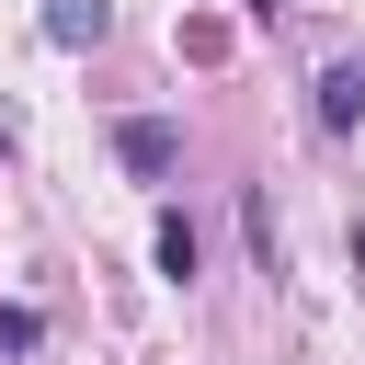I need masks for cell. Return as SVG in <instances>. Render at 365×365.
I'll return each mask as SVG.
<instances>
[{"label":"cell","mask_w":365,"mask_h":365,"mask_svg":"<svg viewBox=\"0 0 365 365\" xmlns=\"http://www.w3.org/2000/svg\"><path fill=\"white\" fill-rule=\"evenodd\" d=\"M114 160H125L137 182H171V160H182V137H171L160 114H137V125H114Z\"/></svg>","instance_id":"6da1fadb"},{"label":"cell","mask_w":365,"mask_h":365,"mask_svg":"<svg viewBox=\"0 0 365 365\" xmlns=\"http://www.w3.org/2000/svg\"><path fill=\"white\" fill-rule=\"evenodd\" d=\"M365 114V57H331L319 68V125H354Z\"/></svg>","instance_id":"7a4b0ae2"},{"label":"cell","mask_w":365,"mask_h":365,"mask_svg":"<svg viewBox=\"0 0 365 365\" xmlns=\"http://www.w3.org/2000/svg\"><path fill=\"white\" fill-rule=\"evenodd\" d=\"M46 34H57V46H103L114 11H103V0H46Z\"/></svg>","instance_id":"3957f363"},{"label":"cell","mask_w":365,"mask_h":365,"mask_svg":"<svg viewBox=\"0 0 365 365\" xmlns=\"http://www.w3.org/2000/svg\"><path fill=\"white\" fill-rule=\"evenodd\" d=\"M160 274H194V217H160Z\"/></svg>","instance_id":"277c9868"},{"label":"cell","mask_w":365,"mask_h":365,"mask_svg":"<svg viewBox=\"0 0 365 365\" xmlns=\"http://www.w3.org/2000/svg\"><path fill=\"white\" fill-rule=\"evenodd\" d=\"M0 354H34V308H0Z\"/></svg>","instance_id":"5b68a950"},{"label":"cell","mask_w":365,"mask_h":365,"mask_svg":"<svg viewBox=\"0 0 365 365\" xmlns=\"http://www.w3.org/2000/svg\"><path fill=\"white\" fill-rule=\"evenodd\" d=\"M354 274H365V217H354Z\"/></svg>","instance_id":"8992f818"},{"label":"cell","mask_w":365,"mask_h":365,"mask_svg":"<svg viewBox=\"0 0 365 365\" xmlns=\"http://www.w3.org/2000/svg\"><path fill=\"white\" fill-rule=\"evenodd\" d=\"M251 11H274V0H251Z\"/></svg>","instance_id":"52a82bcc"}]
</instances>
